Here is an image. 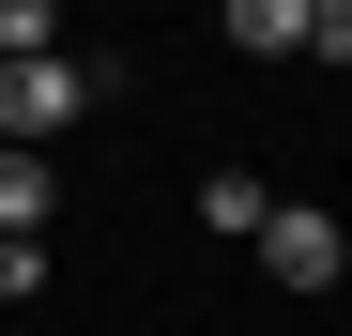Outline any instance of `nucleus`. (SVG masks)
<instances>
[{"mask_svg": "<svg viewBox=\"0 0 352 336\" xmlns=\"http://www.w3.org/2000/svg\"><path fill=\"white\" fill-rule=\"evenodd\" d=\"M46 199H62V168H46V153H0V245H46Z\"/></svg>", "mask_w": 352, "mask_h": 336, "instance_id": "3", "label": "nucleus"}, {"mask_svg": "<svg viewBox=\"0 0 352 336\" xmlns=\"http://www.w3.org/2000/svg\"><path fill=\"white\" fill-rule=\"evenodd\" d=\"M31 46H62V16L46 0H0V62H31Z\"/></svg>", "mask_w": 352, "mask_h": 336, "instance_id": "6", "label": "nucleus"}, {"mask_svg": "<svg viewBox=\"0 0 352 336\" xmlns=\"http://www.w3.org/2000/svg\"><path fill=\"white\" fill-rule=\"evenodd\" d=\"M199 214H214V230H245V245H261V214H276V199L245 184V168H199Z\"/></svg>", "mask_w": 352, "mask_h": 336, "instance_id": "5", "label": "nucleus"}, {"mask_svg": "<svg viewBox=\"0 0 352 336\" xmlns=\"http://www.w3.org/2000/svg\"><path fill=\"white\" fill-rule=\"evenodd\" d=\"M92 92H107V62H77V46H31V62H0V138H16V153H46L62 123H92Z\"/></svg>", "mask_w": 352, "mask_h": 336, "instance_id": "1", "label": "nucleus"}, {"mask_svg": "<svg viewBox=\"0 0 352 336\" xmlns=\"http://www.w3.org/2000/svg\"><path fill=\"white\" fill-rule=\"evenodd\" d=\"M230 46H261V62H307V0H230Z\"/></svg>", "mask_w": 352, "mask_h": 336, "instance_id": "4", "label": "nucleus"}, {"mask_svg": "<svg viewBox=\"0 0 352 336\" xmlns=\"http://www.w3.org/2000/svg\"><path fill=\"white\" fill-rule=\"evenodd\" d=\"M261 275H276V291H337V275H352V230L307 214V199H276L261 214Z\"/></svg>", "mask_w": 352, "mask_h": 336, "instance_id": "2", "label": "nucleus"}]
</instances>
